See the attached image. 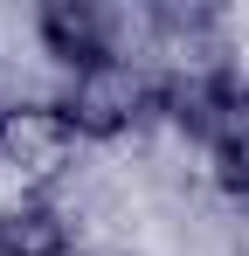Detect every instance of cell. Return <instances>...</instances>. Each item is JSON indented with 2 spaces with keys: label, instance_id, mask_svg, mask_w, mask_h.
Wrapping results in <instances>:
<instances>
[{
  "label": "cell",
  "instance_id": "obj_2",
  "mask_svg": "<svg viewBox=\"0 0 249 256\" xmlns=\"http://www.w3.org/2000/svg\"><path fill=\"white\" fill-rule=\"evenodd\" d=\"M173 118L201 138V160L214 187L249 201V84L236 76H194V84H166Z\"/></svg>",
  "mask_w": 249,
  "mask_h": 256
},
{
  "label": "cell",
  "instance_id": "obj_3",
  "mask_svg": "<svg viewBox=\"0 0 249 256\" xmlns=\"http://www.w3.org/2000/svg\"><path fill=\"white\" fill-rule=\"evenodd\" d=\"M56 104H62V118H70L76 138H118V132H132L146 111L166 104V84H152L146 62H118V56H111V62L76 70Z\"/></svg>",
  "mask_w": 249,
  "mask_h": 256
},
{
  "label": "cell",
  "instance_id": "obj_5",
  "mask_svg": "<svg viewBox=\"0 0 249 256\" xmlns=\"http://www.w3.org/2000/svg\"><path fill=\"white\" fill-rule=\"evenodd\" d=\"M70 256H90V250H70Z\"/></svg>",
  "mask_w": 249,
  "mask_h": 256
},
{
  "label": "cell",
  "instance_id": "obj_1",
  "mask_svg": "<svg viewBox=\"0 0 249 256\" xmlns=\"http://www.w3.org/2000/svg\"><path fill=\"white\" fill-rule=\"evenodd\" d=\"M76 160V132L62 118V104H14L0 111V214L42 208L48 187Z\"/></svg>",
  "mask_w": 249,
  "mask_h": 256
},
{
  "label": "cell",
  "instance_id": "obj_4",
  "mask_svg": "<svg viewBox=\"0 0 249 256\" xmlns=\"http://www.w3.org/2000/svg\"><path fill=\"white\" fill-rule=\"evenodd\" d=\"M70 250H76V236L56 214V201L0 214V256H70Z\"/></svg>",
  "mask_w": 249,
  "mask_h": 256
}]
</instances>
